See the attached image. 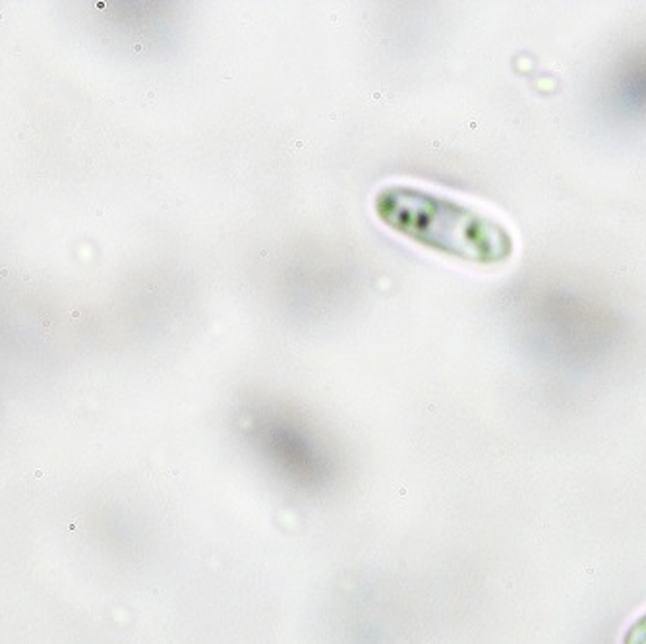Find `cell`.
I'll list each match as a JSON object with an SVG mask.
<instances>
[{
	"mask_svg": "<svg viewBox=\"0 0 646 644\" xmlns=\"http://www.w3.org/2000/svg\"><path fill=\"white\" fill-rule=\"evenodd\" d=\"M387 228L453 260L490 265L511 256L503 224L457 199L414 186H387L373 201Z\"/></svg>",
	"mask_w": 646,
	"mask_h": 644,
	"instance_id": "obj_1",
	"label": "cell"
},
{
	"mask_svg": "<svg viewBox=\"0 0 646 644\" xmlns=\"http://www.w3.org/2000/svg\"><path fill=\"white\" fill-rule=\"evenodd\" d=\"M621 644H646V613L634 619L623 634Z\"/></svg>",
	"mask_w": 646,
	"mask_h": 644,
	"instance_id": "obj_2",
	"label": "cell"
}]
</instances>
